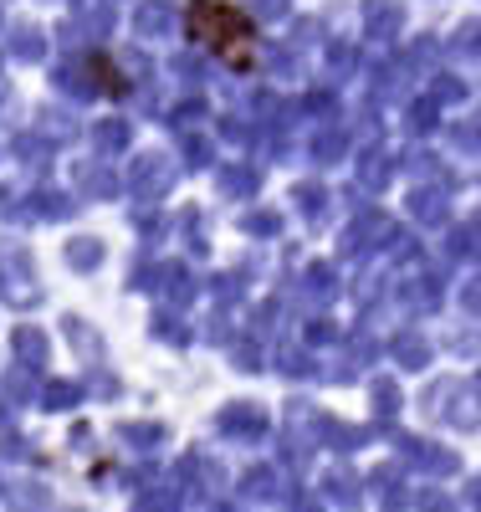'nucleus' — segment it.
Returning a JSON list of instances; mask_svg holds the SVG:
<instances>
[{"mask_svg": "<svg viewBox=\"0 0 481 512\" xmlns=\"http://www.w3.org/2000/svg\"><path fill=\"white\" fill-rule=\"evenodd\" d=\"M185 31L190 41H200V47L226 62L231 72H251L256 57H261V36H256V21L231 6V0H190L185 6Z\"/></svg>", "mask_w": 481, "mask_h": 512, "instance_id": "1", "label": "nucleus"}]
</instances>
